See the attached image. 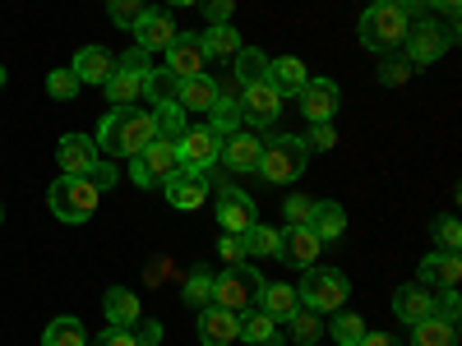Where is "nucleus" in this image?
Listing matches in <instances>:
<instances>
[{
	"instance_id": "7c9ffc66",
	"label": "nucleus",
	"mask_w": 462,
	"mask_h": 346,
	"mask_svg": "<svg viewBox=\"0 0 462 346\" xmlns=\"http://www.w3.org/2000/svg\"><path fill=\"white\" fill-rule=\"evenodd\" d=\"M152 130H158V139H167V143H176L189 125H185V106L180 102H158L152 106Z\"/></svg>"
},
{
	"instance_id": "c85d7f7f",
	"label": "nucleus",
	"mask_w": 462,
	"mask_h": 346,
	"mask_svg": "<svg viewBox=\"0 0 462 346\" xmlns=\"http://www.w3.org/2000/svg\"><path fill=\"white\" fill-rule=\"evenodd\" d=\"M217 97H222V88L208 79V74H199V79H185L180 93H176V102H180L185 111H213Z\"/></svg>"
},
{
	"instance_id": "b1692460",
	"label": "nucleus",
	"mask_w": 462,
	"mask_h": 346,
	"mask_svg": "<svg viewBox=\"0 0 462 346\" xmlns=\"http://www.w3.org/2000/svg\"><path fill=\"white\" fill-rule=\"evenodd\" d=\"M305 60H296V56H278V60H268V84H273L282 97H296L300 88H305Z\"/></svg>"
},
{
	"instance_id": "393cba45",
	"label": "nucleus",
	"mask_w": 462,
	"mask_h": 346,
	"mask_svg": "<svg viewBox=\"0 0 462 346\" xmlns=\"http://www.w3.org/2000/svg\"><path fill=\"white\" fill-rule=\"evenodd\" d=\"M143 79L148 74H130V69H121L116 65V74L102 84L106 88V102H116V106H134V102H148V93H143Z\"/></svg>"
},
{
	"instance_id": "de8ad7c7",
	"label": "nucleus",
	"mask_w": 462,
	"mask_h": 346,
	"mask_svg": "<svg viewBox=\"0 0 462 346\" xmlns=\"http://www.w3.org/2000/svg\"><path fill=\"white\" fill-rule=\"evenodd\" d=\"M300 143H305V148H319V152H328V148L337 143V130H333V125H310V134H305Z\"/></svg>"
},
{
	"instance_id": "9d476101",
	"label": "nucleus",
	"mask_w": 462,
	"mask_h": 346,
	"mask_svg": "<svg viewBox=\"0 0 462 346\" xmlns=\"http://www.w3.org/2000/svg\"><path fill=\"white\" fill-rule=\"evenodd\" d=\"M241 125H250V130H263V125H273L278 121V111H282V93L273 88V84H250V88H241Z\"/></svg>"
},
{
	"instance_id": "9b49d317",
	"label": "nucleus",
	"mask_w": 462,
	"mask_h": 346,
	"mask_svg": "<svg viewBox=\"0 0 462 346\" xmlns=\"http://www.w3.org/2000/svg\"><path fill=\"white\" fill-rule=\"evenodd\" d=\"M296 97H300V111L310 125H333V115L342 106V93H337L333 79H305V88Z\"/></svg>"
},
{
	"instance_id": "6e6552de",
	"label": "nucleus",
	"mask_w": 462,
	"mask_h": 346,
	"mask_svg": "<svg viewBox=\"0 0 462 346\" xmlns=\"http://www.w3.org/2000/svg\"><path fill=\"white\" fill-rule=\"evenodd\" d=\"M176 167H180V158H176V143H167V139H152L139 158L130 162V180L139 185V189H152V185H162L167 176H176Z\"/></svg>"
},
{
	"instance_id": "bb28decb",
	"label": "nucleus",
	"mask_w": 462,
	"mask_h": 346,
	"mask_svg": "<svg viewBox=\"0 0 462 346\" xmlns=\"http://www.w3.org/2000/svg\"><path fill=\"white\" fill-rule=\"evenodd\" d=\"M259 310H263V314H273L278 323H287V314L300 310L296 287H287V282H263V287H259Z\"/></svg>"
},
{
	"instance_id": "3c124183",
	"label": "nucleus",
	"mask_w": 462,
	"mask_h": 346,
	"mask_svg": "<svg viewBox=\"0 0 462 346\" xmlns=\"http://www.w3.org/2000/svg\"><path fill=\"white\" fill-rule=\"evenodd\" d=\"M116 65H121V69H130V74H152V65H148V51L143 47H130L121 60H116Z\"/></svg>"
},
{
	"instance_id": "a211bd4d",
	"label": "nucleus",
	"mask_w": 462,
	"mask_h": 346,
	"mask_svg": "<svg viewBox=\"0 0 462 346\" xmlns=\"http://www.w3.org/2000/svg\"><path fill=\"white\" fill-rule=\"evenodd\" d=\"M319 250H324V241L315 236L310 226H287V231H278V259H287V263H296V268H315V263H319Z\"/></svg>"
},
{
	"instance_id": "4c0bfd02",
	"label": "nucleus",
	"mask_w": 462,
	"mask_h": 346,
	"mask_svg": "<svg viewBox=\"0 0 462 346\" xmlns=\"http://www.w3.org/2000/svg\"><path fill=\"white\" fill-rule=\"evenodd\" d=\"M143 93H148V102H176V93H180V79L171 69H152L148 79H143Z\"/></svg>"
},
{
	"instance_id": "5701e85b",
	"label": "nucleus",
	"mask_w": 462,
	"mask_h": 346,
	"mask_svg": "<svg viewBox=\"0 0 462 346\" xmlns=\"http://www.w3.org/2000/svg\"><path fill=\"white\" fill-rule=\"evenodd\" d=\"M236 319H241L236 341H250V346H282V337H278V319H273V314L245 310V314H236Z\"/></svg>"
},
{
	"instance_id": "2eb2a0df",
	"label": "nucleus",
	"mask_w": 462,
	"mask_h": 346,
	"mask_svg": "<svg viewBox=\"0 0 462 346\" xmlns=\"http://www.w3.org/2000/svg\"><path fill=\"white\" fill-rule=\"evenodd\" d=\"M217 222H222L226 236H245V231L259 222V217H254V199L245 195V189L226 185L222 195H217Z\"/></svg>"
},
{
	"instance_id": "79ce46f5",
	"label": "nucleus",
	"mask_w": 462,
	"mask_h": 346,
	"mask_svg": "<svg viewBox=\"0 0 462 346\" xmlns=\"http://www.w3.org/2000/svg\"><path fill=\"white\" fill-rule=\"evenodd\" d=\"M106 14L116 28H134L139 14H143V0H106Z\"/></svg>"
},
{
	"instance_id": "a19ab883",
	"label": "nucleus",
	"mask_w": 462,
	"mask_h": 346,
	"mask_svg": "<svg viewBox=\"0 0 462 346\" xmlns=\"http://www.w3.org/2000/svg\"><path fill=\"white\" fill-rule=\"evenodd\" d=\"M47 93H51L56 102H69L74 93H79V74H74V69H51V74H47Z\"/></svg>"
},
{
	"instance_id": "aec40b11",
	"label": "nucleus",
	"mask_w": 462,
	"mask_h": 346,
	"mask_svg": "<svg viewBox=\"0 0 462 346\" xmlns=\"http://www.w3.org/2000/svg\"><path fill=\"white\" fill-rule=\"evenodd\" d=\"M130 32L139 37V47L152 56V51H167V47H171L176 23H171V14H167V10H143V14H139V23H134Z\"/></svg>"
},
{
	"instance_id": "f8f14e48",
	"label": "nucleus",
	"mask_w": 462,
	"mask_h": 346,
	"mask_svg": "<svg viewBox=\"0 0 462 346\" xmlns=\"http://www.w3.org/2000/svg\"><path fill=\"white\" fill-rule=\"evenodd\" d=\"M162 195H167V204H171L176 213H195V208L208 199V176H204V171L176 167V176L162 180Z\"/></svg>"
},
{
	"instance_id": "bf43d9fd",
	"label": "nucleus",
	"mask_w": 462,
	"mask_h": 346,
	"mask_svg": "<svg viewBox=\"0 0 462 346\" xmlns=\"http://www.w3.org/2000/svg\"><path fill=\"white\" fill-rule=\"evenodd\" d=\"M167 5H176V10H189V5H199V0H167Z\"/></svg>"
},
{
	"instance_id": "72a5a7b5",
	"label": "nucleus",
	"mask_w": 462,
	"mask_h": 346,
	"mask_svg": "<svg viewBox=\"0 0 462 346\" xmlns=\"http://www.w3.org/2000/svg\"><path fill=\"white\" fill-rule=\"evenodd\" d=\"M180 296H185V305H199V310H204V305L213 300V268H208V263H195V268H189Z\"/></svg>"
},
{
	"instance_id": "ddd939ff",
	"label": "nucleus",
	"mask_w": 462,
	"mask_h": 346,
	"mask_svg": "<svg viewBox=\"0 0 462 346\" xmlns=\"http://www.w3.org/2000/svg\"><path fill=\"white\" fill-rule=\"evenodd\" d=\"M259 152H263V139L250 130V125H241V130H231L226 139H222V152H217V162H226L231 171H241V176H250V171H259Z\"/></svg>"
},
{
	"instance_id": "7ed1b4c3",
	"label": "nucleus",
	"mask_w": 462,
	"mask_h": 346,
	"mask_svg": "<svg viewBox=\"0 0 462 346\" xmlns=\"http://www.w3.org/2000/svg\"><path fill=\"white\" fill-rule=\"evenodd\" d=\"M97 199H102V189H97L88 176H60V180L47 189L51 213H56L60 222H69V226L88 222V217L97 213Z\"/></svg>"
},
{
	"instance_id": "412c9836",
	"label": "nucleus",
	"mask_w": 462,
	"mask_h": 346,
	"mask_svg": "<svg viewBox=\"0 0 462 346\" xmlns=\"http://www.w3.org/2000/svg\"><path fill=\"white\" fill-rule=\"evenodd\" d=\"M393 314H398L402 323L430 319V314H435V291H426V287H398V291H393Z\"/></svg>"
},
{
	"instance_id": "f257e3e1",
	"label": "nucleus",
	"mask_w": 462,
	"mask_h": 346,
	"mask_svg": "<svg viewBox=\"0 0 462 346\" xmlns=\"http://www.w3.org/2000/svg\"><path fill=\"white\" fill-rule=\"evenodd\" d=\"M158 139L152 130V111H139V106H111L97 125V152H111V158H139V152Z\"/></svg>"
},
{
	"instance_id": "49530a36",
	"label": "nucleus",
	"mask_w": 462,
	"mask_h": 346,
	"mask_svg": "<svg viewBox=\"0 0 462 346\" xmlns=\"http://www.w3.org/2000/svg\"><path fill=\"white\" fill-rule=\"evenodd\" d=\"M217 259H222L226 268H231V263H245V259H250V254H245V241H241V236H222V241H217Z\"/></svg>"
},
{
	"instance_id": "a18cd8bd",
	"label": "nucleus",
	"mask_w": 462,
	"mask_h": 346,
	"mask_svg": "<svg viewBox=\"0 0 462 346\" xmlns=\"http://www.w3.org/2000/svg\"><path fill=\"white\" fill-rule=\"evenodd\" d=\"M435 236H439V250H457V245H462L457 217H439V222H435Z\"/></svg>"
},
{
	"instance_id": "4be33fe9",
	"label": "nucleus",
	"mask_w": 462,
	"mask_h": 346,
	"mask_svg": "<svg viewBox=\"0 0 462 346\" xmlns=\"http://www.w3.org/2000/svg\"><path fill=\"white\" fill-rule=\"evenodd\" d=\"M69 69L79 74V84H106L111 74H116V56L106 47H84L79 56H74Z\"/></svg>"
},
{
	"instance_id": "1a4fd4ad",
	"label": "nucleus",
	"mask_w": 462,
	"mask_h": 346,
	"mask_svg": "<svg viewBox=\"0 0 462 346\" xmlns=\"http://www.w3.org/2000/svg\"><path fill=\"white\" fill-rule=\"evenodd\" d=\"M217 152H222V134L208 130V125L185 130V134L176 139V158H180L185 171H204V176H208V171L217 167Z\"/></svg>"
},
{
	"instance_id": "6ab92c4d",
	"label": "nucleus",
	"mask_w": 462,
	"mask_h": 346,
	"mask_svg": "<svg viewBox=\"0 0 462 346\" xmlns=\"http://www.w3.org/2000/svg\"><path fill=\"white\" fill-rule=\"evenodd\" d=\"M236 332H241V319L231 310H222V305H213V300L199 310V341L204 346H231Z\"/></svg>"
},
{
	"instance_id": "052dcab7",
	"label": "nucleus",
	"mask_w": 462,
	"mask_h": 346,
	"mask_svg": "<svg viewBox=\"0 0 462 346\" xmlns=\"http://www.w3.org/2000/svg\"><path fill=\"white\" fill-rule=\"evenodd\" d=\"M0 88H5V65H0Z\"/></svg>"
},
{
	"instance_id": "473e14b6",
	"label": "nucleus",
	"mask_w": 462,
	"mask_h": 346,
	"mask_svg": "<svg viewBox=\"0 0 462 346\" xmlns=\"http://www.w3.org/2000/svg\"><path fill=\"white\" fill-rule=\"evenodd\" d=\"M231 60H236V84H241V88H250V84H263V79H268V56H263L259 47H241Z\"/></svg>"
},
{
	"instance_id": "a878e982",
	"label": "nucleus",
	"mask_w": 462,
	"mask_h": 346,
	"mask_svg": "<svg viewBox=\"0 0 462 346\" xmlns=\"http://www.w3.org/2000/svg\"><path fill=\"white\" fill-rule=\"evenodd\" d=\"M102 310H106V323H111V328H130V323L139 319V296H134L130 287H106Z\"/></svg>"
},
{
	"instance_id": "c756f323",
	"label": "nucleus",
	"mask_w": 462,
	"mask_h": 346,
	"mask_svg": "<svg viewBox=\"0 0 462 346\" xmlns=\"http://www.w3.org/2000/svg\"><path fill=\"white\" fill-rule=\"evenodd\" d=\"M411 346H457V323L430 314V319H420L411 323Z\"/></svg>"
},
{
	"instance_id": "c03bdc74",
	"label": "nucleus",
	"mask_w": 462,
	"mask_h": 346,
	"mask_svg": "<svg viewBox=\"0 0 462 346\" xmlns=\"http://www.w3.org/2000/svg\"><path fill=\"white\" fill-rule=\"evenodd\" d=\"M310 208H315V199L291 195V199L282 204V213H287V226H305V222H310Z\"/></svg>"
},
{
	"instance_id": "f03ea898",
	"label": "nucleus",
	"mask_w": 462,
	"mask_h": 346,
	"mask_svg": "<svg viewBox=\"0 0 462 346\" xmlns=\"http://www.w3.org/2000/svg\"><path fill=\"white\" fill-rule=\"evenodd\" d=\"M305 158H310V148L296 134H268L263 152H259V176L268 185H291V180L305 176Z\"/></svg>"
},
{
	"instance_id": "cd10ccee",
	"label": "nucleus",
	"mask_w": 462,
	"mask_h": 346,
	"mask_svg": "<svg viewBox=\"0 0 462 346\" xmlns=\"http://www.w3.org/2000/svg\"><path fill=\"white\" fill-rule=\"evenodd\" d=\"M305 226H310L319 241H337L342 231H346V213H342V204H333V199H315L310 222H305Z\"/></svg>"
},
{
	"instance_id": "423d86ee",
	"label": "nucleus",
	"mask_w": 462,
	"mask_h": 346,
	"mask_svg": "<svg viewBox=\"0 0 462 346\" xmlns=\"http://www.w3.org/2000/svg\"><path fill=\"white\" fill-rule=\"evenodd\" d=\"M300 287H296V300L305 305V310L315 314H333L346 305V296H352V287H346V278L337 273V268H300Z\"/></svg>"
},
{
	"instance_id": "5fc2aeb1",
	"label": "nucleus",
	"mask_w": 462,
	"mask_h": 346,
	"mask_svg": "<svg viewBox=\"0 0 462 346\" xmlns=\"http://www.w3.org/2000/svg\"><path fill=\"white\" fill-rule=\"evenodd\" d=\"M88 180H93V185H97V189H111V185H116V180H121V171H116V167H111V162H97V167H93V176H88Z\"/></svg>"
},
{
	"instance_id": "4d7b16f0",
	"label": "nucleus",
	"mask_w": 462,
	"mask_h": 346,
	"mask_svg": "<svg viewBox=\"0 0 462 346\" xmlns=\"http://www.w3.org/2000/svg\"><path fill=\"white\" fill-rule=\"evenodd\" d=\"M167 273H171V263H167V259H152V263H148V282H162Z\"/></svg>"
},
{
	"instance_id": "39448f33",
	"label": "nucleus",
	"mask_w": 462,
	"mask_h": 346,
	"mask_svg": "<svg viewBox=\"0 0 462 346\" xmlns=\"http://www.w3.org/2000/svg\"><path fill=\"white\" fill-rule=\"evenodd\" d=\"M407 28H411V14L402 5H370L361 14V23H356L361 42L370 51H398L407 42Z\"/></svg>"
},
{
	"instance_id": "09e8293b",
	"label": "nucleus",
	"mask_w": 462,
	"mask_h": 346,
	"mask_svg": "<svg viewBox=\"0 0 462 346\" xmlns=\"http://www.w3.org/2000/svg\"><path fill=\"white\" fill-rule=\"evenodd\" d=\"M199 5H204V19H208V28H217V23H231V10H236L231 0H199Z\"/></svg>"
},
{
	"instance_id": "680f3d73",
	"label": "nucleus",
	"mask_w": 462,
	"mask_h": 346,
	"mask_svg": "<svg viewBox=\"0 0 462 346\" xmlns=\"http://www.w3.org/2000/svg\"><path fill=\"white\" fill-rule=\"evenodd\" d=\"M0 222H5V208H0Z\"/></svg>"
},
{
	"instance_id": "f3484780",
	"label": "nucleus",
	"mask_w": 462,
	"mask_h": 346,
	"mask_svg": "<svg viewBox=\"0 0 462 346\" xmlns=\"http://www.w3.org/2000/svg\"><path fill=\"white\" fill-rule=\"evenodd\" d=\"M56 162H60L65 176H93V167L102 162V152H97V143L88 134H65L56 143Z\"/></svg>"
},
{
	"instance_id": "864d4df0",
	"label": "nucleus",
	"mask_w": 462,
	"mask_h": 346,
	"mask_svg": "<svg viewBox=\"0 0 462 346\" xmlns=\"http://www.w3.org/2000/svg\"><path fill=\"white\" fill-rule=\"evenodd\" d=\"M93 346H139V341H134V332H130V328H106Z\"/></svg>"
},
{
	"instance_id": "ea45409f",
	"label": "nucleus",
	"mask_w": 462,
	"mask_h": 346,
	"mask_svg": "<svg viewBox=\"0 0 462 346\" xmlns=\"http://www.w3.org/2000/svg\"><path fill=\"white\" fill-rule=\"evenodd\" d=\"M208 130H217L222 139L231 134V130H241V106L231 102V97H217V106H213V125Z\"/></svg>"
},
{
	"instance_id": "c9c22d12",
	"label": "nucleus",
	"mask_w": 462,
	"mask_h": 346,
	"mask_svg": "<svg viewBox=\"0 0 462 346\" xmlns=\"http://www.w3.org/2000/svg\"><path fill=\"white\" fill-rule=\"evenodd\" d=\"M287 332H291V341H300V346H315L319 341V332H324V314H315V310H305V305H300V310L296 314H287Z\"/></svg>"
},
{
	"instance_id": "0eeeda50",
	"label": "nucleus",
	"mask_w": 462,
	"mask_h": 346,
	"mask_svg": "<svg viewBox=\"0 0 462 346\" xmlns=\"http://www.w3.org/2000/svg\"><path fill=\"white\" fill-rule=\"evenodd\" d=\"M259 287H263V278L254 273L250 263H231L222 278H213V305L241 314V310H250V300L259 296Z\"/></svg>"
},
{
	"instance_id": "58836bf2",
	"label": "nucleus",
	"mask_w": 462,
	"mask_h": 346,
	"mask_svg": "<svg viewBox=\"0 0 462 346\" xmlns=\"http://www.w3.org/2000/svg\"><path fill=\"white\" fill-rule=\"evenodd\" d=\"M333 314H337V319H333L328 328H333V341H337V346H356V341L365 337V319H361V314H342V310H333Z\"/></svg>"
},
{
	"instance_id": "2f4dec72",
	"label": "nucleus",
	"mask_w": 462,
	"mask_h": 346,
	"mask_svg": "<svg viewBox=\"0 0 462 346\" xmlns=\"http://www.w3.org/2000/svg\"><path fill=\"white\" fill-rule=\"evenodd\" d=\"M199 47H204V56H213V60H231L241 51V37H236V28L231 23H217V28H208L204 37H199Z\"/></svg>"
},
{
	"instance_id": "37998d69",
	"label": "nucleus",
	"mask_w": 462,
	"mask_h": 346,
	"mask_svg": "<svg viewBox=\"0 0 462 346\" xmlns=\"http://www.w3.org/2000/svg\"><path fill=\"white\" fill-rule=\"evenodd\" d=\"M411 74H416V65H411L407 56H402V60H383V65H379V84L393 88V84H407Z\"/></svg>"
},
{
	"instance_id": "20e7f679",
	"label": "nucleus",
	"mask_w": 462,
	"mask_h": 346,
	"mask_svg": "<svg viewBox=\"0 0 462 346\" xmlns=\"http://www.w3.org/2000/svg\"><path fill=\"white\" fill-rule=\"evenodd\" d=\"M457 42V23L453 19H435V14H420V19H411V28H407V60L420 69V65H435L448 47Z\"/></svg>"
},
{
	"instance_id": "4468645a",
	"label": "nucleus",
	"mask_w": 462,
	"mask_h": 346,
	"mask_svg": "<svg viewBox=\"0 0 462 346\" xmlns=\"http://www.w3.org/2000/svg\"><path fill=\"white\" fill-rule=\"evenodd\" d=\"M204 65H208V56H204V47H199V37H195V32H176L171 47H167V65H162V69H171L176 79L185 84V79H199Z\"/></svg>"
},
{
	"instance_id": "8fccbe9b",
	"label": "nucleus",
	"mask_w": 462,
	"mask_h": 346,
	"mask_svg": "<svg viewBox=\"0 0 462 346\" xmlns=\"http://www.w3.org/2000/svg\"><path fill=\"white\" fill-rule=\"evenodd\" d=\"M435 314L439 319H448V323H457V314H462V300H457V287H448L439 300H435Z\"/></svg>"
},
{
	"instance_id": "e433bc0d",
	"label": "nucleus",
	"mask_w": 462,
	"mask_h": 346,
	"mask_svg": "<svg viewBox=\"0 0 462 346\" xmlns=\"http://www.w3.org/2000/svg\"><path fill=\"white\" fill-rule=\"evenodd\" d=\"M245 254H259V259H278V226H263V222H254L250 231H245Z\"/></svg>"
},
{
	"instance_id": "6e6d98bb",
	"label": "nucleus",
	"mask_w": 462,
	"mask_h": 346,
	"mask_svg": "<svg viewBox=\"0 0 462 346\" xmlns=\"http://www.w3.org/2000/svg\"><path fill=\"white\" fill-rule=\"evenodd\" d=\"M356 346H398V337L393 332H365Z\"/></svg>"
},
{
	"instance_id": "13d9d810",
	"label": "nucleus",
	"mask_w": 462,
	"mask_h": 346,
	"mask_svg": "<svg viewBox=\"0 0 462 346\" xmlns=\"http://www.w3.org/2000/svg\"><path fill=\"white\" fill-rule=\"evenodd\" d=\"M457 5H462V0H430V10H444L453 23H457Z\"/></svg>"
},
{
	"instance_id": "603ef678",
	"label": "nucleus",
	"mask_w": 462,
	"mask_h": 346,
	"mask_svg": "<svg viewBox=\"0 0 462 346\" xmlns=\"http://www.w3.org/2000/svg\"><path fill=\"white\" fill-rule=\"evenodd\" d=\"M134 323H139V332H134L139 346H158L162 341V323L158 319H134Z\"/></svg>"
},
{
	"instance_id": "dca6fc26",
	"label": "nucleus",
	"mask_w": 462,
	"mask_h": 346,
	"mask_svg": "<svg viewBox=\"0 0 462 346\" xmlns=\"http://www.w3.org/2000/svg\"><path fill=\"white\" fill-rule=\"evenodd\" d=\"M462 282V259H457V250H435V254H426L420 259V268H416V287H439V291H448V287H457Z\"/></svg>"
},
{
	"instance_id": "f704fd0d",
	"label": "nucleus",
	"mask_w": 462,
	"mask_h": 346,
	"mask_svg": "<svg viewBox=\"0 0 462 346\" xmlns=\"http://www.w3.org/2000/svg\"><path fill=\"white\" fill-rule=\"evenodd\" d=\"M42 346H88V337H84V323L79 319H51L47 323V332H42Z\"/></svg>"
}]
</instances>
